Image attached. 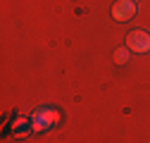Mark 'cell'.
<instances>
[{
    "instance_id": "3",
    "label": "cell",
    "mask_w": 150,
    "mask_h": 143,
    "mask_svg": "<svg viewBox=\"0 0 150 143\" xmlns=\"http://www.w3.org/2000/svg\"><path fill=\"white\" fill-rule=\"evenodd\" d=\"M60 122V115L55 110H41L33 115V131H45V129H52V124Z\"/></svg>"
},
{
    "instance_id": "1",
    "label": "cell",
    "mask_w": 150,
    "mask_h": 143,
    "mask_svg": "<svg viewBox=\"0 0 150 143\" xmlns=\"http://www.w3.org/2000/svg\"><path fill=\"white\" fill-rule=\"evenodd\" d=\"M126 48L131 52H150V33L143 29H136L126 36Z\"/></svg>"
},
{
    "instance_id": "5",
    "label": "cell",
    "mask_w": 150,
    "mask_h": 143,
    "mask_svg": "<svg viewBox=\"0 0 150 143\" xmlns=\"http://www.w3.org/2000/svg\"><path fill=\"white\" fill-rule=\"evenodd\" d=\"M134 3H136V0H134Z\"/></svg>"
},
{
    "instance_id": "4",
    "label": "cell",
    "mask_w": 150,
    "mask_h": 143,
    "mask_svg": "<svg viewBox=\"0 0 150 143\" xmlns=\"http://www.w3.org/2000/svg\"><path fill=\"white\" fill-rule=\"evenodd\" d=\"M129 60V48H119V50H115V62L117 64H124Z\"/></svg>"
},
{
    "instance_id": "2",
    "label": "cell",
    "mask_w": 150,
    "mask_h": 143,
    "mask_svg": "<svg viewBox=\"0 0 150 143\" xmlns=\"http://www.w3.org/2000/svg\"><path fill=\"white\" fill-rule=\"evenodd\" d=\"M112 17H115V22H129L136 17V3L134 0H117L115 5H112Z\"/></svg>"
}]
</instances>
